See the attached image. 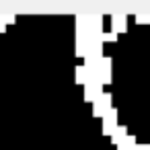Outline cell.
Instances as JSON below:
<instances>
[{
    "instance_id": "4",
    "label": "cell",
    "mask_w": 150,
    "mask_h": 150,
    "mask_svg": "<svg viewBox=\"0 0 150 150\" xmlns=\"http://www.w3.org/2000/svg\"><path fill=\"white\" fill-rule=\"evenodd\" d=\"M88 80V74H86V70H84V66H78L76 68V82H80V84H84Z\"/></svg>"
},
{
    "instance_id": "6",
    "label": "cell",
    "mask_w": 150,
    "mask_h": 150,
    "mask_svg": "<svg viewBox=\"0 0 150 150\" xmlns=\"http://www.w3.org/2000/svg\"><path fill=\"white\" fill-rule=\"evenodd\" d=\"M136 23H150V15H136Z\"/></svg>"
},
{
    "instance_id": "2",
    "label": "cell",
    "mask_w": 150,
    "mask_h": 150,
    "mask_svg": "<svg viewBox=\"0 0 150 150\" xmlns=\"http://www.w3.org/2000/svg\"><path fill=\"white\" fill-rule=\"evenodd\" d=\"M125 136H127V127H125V125H117V127L113 129V134H111V142L117 146V144H119Z\"/></svg>"
},
{
    "instance_id": "5",
    "label": "cell",
    "mask_w": 150,
    "mask_h": 150,
    "mask_svg": "<svg viewBox=\"0 0 150 150\" xmlns=\"http://www.w3.org/2000/svg\"><path fill=\"white\" fill-rule=\"evenodd\" d=\"M117 39V35H113L111 31L109 33H101V41H115Z\"/></svg>"
},
{
    "instance_id": "3",
    "label": "cell",
    "mask_w": 150,
    "mask_h": 150,
    "mask_svg": "<svg viewBox=\"0 0 150 150\" xmlns=\"http://www.w3.org/2000/svg\"><path fill=\"white\" fill-rule=\"evenodd\" d=\"M136 146V136H125L119 144H117V150H132Z\"/></svg>"
},
{
    "instance_id": "1",
    "label": "cell",
    "mask_w": 150,
    "mask_h": 150,
    "mask_svg": "<svg viewBox=\"0 0 150 150\" xmlns=\"http://www.w3.org/2000/svg\"><path fill=\"white\" fill-rule=\"evenodd\" d=\"M125 15L119 13V15H113L111 17V33L113 35H119V33H125Z\"/></svg>"
}]
</instances>
